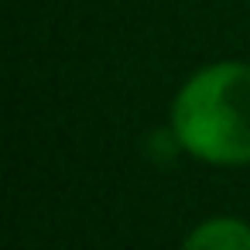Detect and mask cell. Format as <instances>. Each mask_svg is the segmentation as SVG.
<instances>
[{"label":"cell","mask_w":250,"mask_h":250,"mask_svg":"<svg viewBox=\"0 0 250 250\" xmlns=\"http://www.w3.org/2000/svg\"><path fill=\"white\" fill-rule=\"evenodd\" d=\"M185 151L212 165H250V65L219 62L195 72L171 106Z\"/></svg>","instance_id":"obj_1"},{"label":"cell","mask_w":250,"mask_h":250,"mask_svg":"<svg viewBox=\"0 0 250 250\" xmlns=\"http://www.w3.org/2000/svg\"><path fill=\"white\" fill-rule=\"evenodd\" d=\"M182 250H250V226L229 216L209 219L185 236Z\"/></svg>","instance_id":"obj_2"}]
</instances>
